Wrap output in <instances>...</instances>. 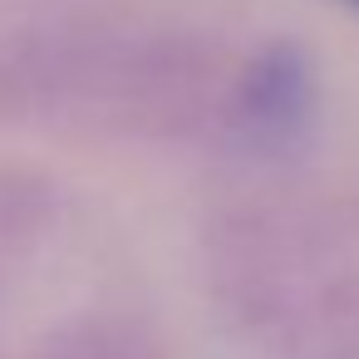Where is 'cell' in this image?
Segmentation results:
<instances>
[{
    "label": "cell",
    "mask_w": 359,
    "mask_h": 359,
    "mask_svg": "<svg viewBox=\"0 0 359 359\" xmlns=\"http://www.w3.org/2000/svg\"><path fill=\"white\" fill-rule=\"evenodd\" d=\"M315 118V65L300 45L271 40L251 50L231 74L222 94V114L212 138H222L236 153L271 158L290 148L305 123Z\"/></svg>",
    "instance_id": "obj_2"
},
{
    "label": "cell",
    "mask_w": 359,
    "mask_h": 359,
    "mask_svg": "<svg viewBox=\"0 0 359 359\" xmlns=\"http://www.w3.org/2000/svg\"><path fill=\"white\" fill-rule=\"evenodd\" d=\"M60 222V187L45 172L0 163V266L25 261Z\"/></svg>",
    "instance_id": "obj_4"
},
{
    "label": "cell",
    "mask_w": 359,
    "mask_h": 359,
    "mask_svg": "<svg viewBox=\"0 0 359 359\" xmlns=\"http://www.w3.org/2000/svg\"><path fill=\"white\" fill-rule=\"evenodd\" d=\"M30 359H168L158 330L128 310H84L60 320Z\"/></svg>",
    "instance_id": "obj_3"
},
{
    "label": "cell",
    "mask_w": 359,
    "mask_h": 359,
    "mask_svg": "<svg viewBox=\"0 0 359 359\" xmlns=\"http://www.w3.org/2000/svg\"><path fill=\"white\" fill-rule=\"evenodd\" d=\"M226 69L182 25L50 15L0 25V128L187 143L217 128Z\"/></svg>",
    "instance_id": "obj_1"
}]
</instances>
